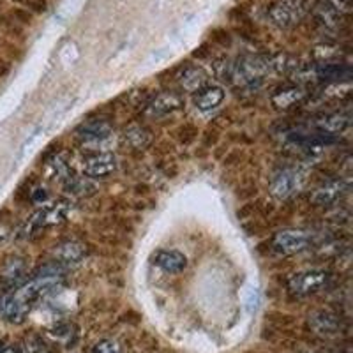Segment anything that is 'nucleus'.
<instances>
[{
    "label": "nucleus",
    "instance_id": "1",
    "mask_svg": "<svg viewBox=\"0 0 353 353\" xmlns=\"http://www.w3.org/2000/svg\"><path fill=\"white\" fill-rule=\"evenodd\" d=\"M62 279L64 276L57 267L53 270H44L23 285H18L11 293L0 299V314L11 323H21L41 299L55 292L62 285Z\"/></svg>",
    "mask_w": 353,
    "mask_h": 353
},
{
    "label": "nucleus",
    "instance_id": "2",
    "mask_svg": "<svg viewBox=\"0 0 353 353\" xmlns=\"http://www.w3.org/2000/svg\"><path fill=\"white\" fill-rule=\"evenodd\" d=\"M69 209H71V205H69V201L64 200L43 205L41 209H37L32 216L28 217L25 226L21 228V235H23V237H32V235H36L41 230L61 225V223L65 221V217H68Z\"/></svg>",
    "mask_w": 353,
    "mask_h": 353
},
{
    "label": "nucleus",
    "instance_id": "3",
    "mask_svg": "<svg viewBox=\"0 0 353 353\" xmlns=\"http://www.w3.org/2000/svg\"><path fill=\"white\" fill-rule=\"evenodd\" d=\"M272 65L274 64H270L269 61H263V59L239 61L232 69L233 83H237L239 87H256L269 74Z\"/></svg>",
    "mask_w": 353,
    "mask_h": 353
},
{
    "label": "nucleus",
    "instance_id": "4",
    "mask_svg": "<svg viewBox=\"0 0 353 353\" xmlns=\"http://www.w3.org/2000/svg\"><path fill=\"white\" fill-rule=\"evenodd\" d=\"M329 272L320 269L313 270H302V272L293 274L288 281V288L293 295L297 297H307V295H314V293L321 292L329 285Z\"/></svg>",
    "mask_w": 353,
    "mask_h": 353
},
{
    "label": "nucleus",
    "instance_id": "5",
    "mask_svg": "<svg viewBox=\"0 0 353 353\" xmlns=\"http://www.w3.org/2000/svg\"><path fill=\"white\" fill-rule=\"evenodd\" d=\"M313 235L305 230H283L272 239V249L279 254H295L307 249Z\"/></svg>",
    "mask_w": 353,
    "mask_h": 353
},
{
    "label": "nucleus",
    "instance_id": "6",
    "mask_svg": "<svg viewBox=\"0 0 353 353\" xmlns=\"http://www.w3.org/2000/svg\"><path fill=\"white\" fill-rule=\"evenodd\" d=\"M307 323L311 330L321 337H336L343 330V318L330 309H318L309 314Z\"/></svg>",
    "mask_w": 353,
    "mask_h": 353
},
{
    "label": "nucleus",
    "instance_id": "7",
    "mask_svg": "<svg viewBox=\"0 0 353 353\" xmlns=\"http://www.w3.org/2000/svg\"><path fill=\"white\" fill-rule=\"evenodd\" d=\"M117 166H119V161H117L115 154L101 152L85 157L81 163V172L88 179H105L115 172Z\"/></svg>",
    "mask_w": 353,
    "mask_h": 353
},
{
    "label": "nucleus",
    "instance_id": "8",
    "mask_svg": "<svg viewBox=\"0 0 353 353\" xmlns=\"http://www.w3.org/2000/svg\"><path fill=\"white\" fill-rule=\"evenodd\" d=\"M304 184V176L299 170H292V168H286L281 170L279 173H276V176L272 179V194L277 198H288L292 196L295 191L302 188Z\"/></svg>",
    "mask_w": 353,
    "mask_h": 353
},
{
    "label": "nucleus",
    "instance_id": "9",
    "mask_svg": "<svg viewBox=\"0 0 353 353\" xmlns=\"http://www.w3.org/2000/svg\"><path fill=\"white\" fill-rule=\"evenodd\" d=\"M182 108V97L176 92H163L157 94L145 110V115L150 119H159V117H166L170 113L176 112Z\"/></svg>",
    "mask_w": 353,
    "mask_h": 353
},
{
    "label": "nucleus",
    "instance_id": "10",
    "mask_svg": "<svg viewBox=\"0 0 353 353\" xmlns=\"http://www.w3.org/2000/svg\"><path fill=\"white\" fill-rule=\"evenodd\" d=\"M348 191V185L345 181H329L325 184H321L320 188L314 189V193L311 194V201L316 207H327V205H334L341 200Z\"/></svg>",
    "mask_w": 353,
    "mask_h": 353
},
{
    "label": "nucleus",
    "instance_id": "11",
    "mask_svg": "<svg viewBox=\"0 0 353 353\" xmlns=\"http://www.w3.org/2000/svg\"><path fill=\"white\" fill-rule=\"evenodd\" d=\"M27 276V260L21 256H11L0 267V285L6 288H17Z\"/></svg>",
    "mask_w": 353,
    "mask_h": 353
},
{
    "label": "nucleus",
    "instance_id": "12",
    "mask_svg": "<svg viewBox=\"0 0 353 353\" xmlns=\"http://www.w3.org/2000/svg\"><path fill=\"white\" fill-rule=\"evenodd\" d=\"M112 124L106 121H88L83 122L80 128L77 129L78 140L87 141V143H92V141H101L110 138L112 134Z\"/></svg>",
    "mask_w": 353,
    "mask_h": 353
},
{
    "label": "nucleus",
    "instance_id": "13",
    "mask_svg": "<svg viewBox=\"0 0 353 353\" xmlns=\"http://www.w3.org/2000/svg\"><path fill=\"white\" fill-rule=\"evenodd\" d=\"M225 101V90L221 87H203L194 92V106L200 112H212Z\"/></svg>",
    "mask_w": 353,
    "mask_h": 353
},
{
    "label": "nucleus",
    "instance_id": "14",
    "mask_svg": "<svg viewBox=\"0 0 353 353\" xmlns=\"http://www.w3.org/2000/svg\"><path fill=\"white\" fill-rule=\"evenodd\" d=\"M305 92L301 87H295V85H288V87L279 88L276 94L272 96V105L279 110H288L292 106L299 105L302 99H304Z\"/></svg>",
    "mask_w": 353,
    "mask_h": 353
},
{
    "label": "nucleus",
    "instance_id": "15",
    "mask_svg": "<svg viewBox=\"0 0 353 353\" xmlns=\"http://www.w3.org/2000/svg\"><path fill=\"white\" fill-rule=\"evenodd\" d=\"M156 265L168 274H179L185 269L188 258L179 251H159L156 254Z\"/></svg>",
    "mask_w": 353,
    "mask_h": 353
},
{
    "label": "nucleus",
    "instance_id": "16",
    "mask_svg": "<svg viewBox=\"0 0 353 353\" xmlns=\"http://www.w3.org/2000/svg\"><path fill=\"white\" fill-rule=\"evenodd\" d=\"M53 256H55V263L59 265L77 263L85 256V245L80 242H64V244L57 245Z\"/></svg>",
    "mask_w": 353,
    "mask_h": 353
},
{
    "label": "nucleus",
    "instance_id": "17",
    "mask_svg": "<svg viewBox=\"0 0 353 353\" xmlns=\"http://www.w3.org/2000/svg\"><path fill=\"white\" fill-rule=\"evenodd\" d=\"M348 128V117L341 115V113H332V115L323 117L318 122V131L325 137H336L339 132H343Z\"/></svg>",
    "mask_w": 353,
    "mask_h": 353
},
{
    "label": "nucleus",
    "instance_id": "18",
    "mask_svg": "<svg viewBox=\"0 0 353 353\" xmlns=\"http://www.w3.org/2000/svg\"><path fill=\"white\" fill-rule=\"evenodd\" d=\"M122 140L131 149H145L150 143V131L147 128H143V125H131V128H128L124 131Z\"/></svg>",
    "mask_w": 353,
    "mask_h": 353
},
{
    "label": "nucleus",
    "instance_id": "19",
    "mask_svg": "<svg viewBox=\"0 0 353 353\" xmlns=\"http://www.w3.org/2000/svg\"><path fill=\"white\" fill-rule=\"evenodd\" d=\"M207 83V74L200 68H188L181 77V87L188 92H198Z\"/></svg>",
    "mask_w": 353,
    "mask_h": 353
},
{
    "label": "nucleus",
    "instance_id": "20",
    "mask_svg": "<svg viewBox=\"0 0 353 353\" xmlns=\"http://www.w3.org/2000/svg\"><path fill=\"white\" fill-rule=\"evenodd\" d=\"M316 74L320 80H341L343 77L348 74V68L345 64H337V62H327V64L318 65Z\"/></svg>",
    "mask_w": 353,
    "mask_h": 353
},
{
    "label": "nucleus",
    "instance_id": "21",
    "mask_svg": "<svg viewBox=\"0 0 353 353\" xmlns=\"http://www.w3.org/2000/svg\"><path fill=\"white\" fill-rule=\"evenodd\" d=\"M65 189H68L69 193L83 196V194H87L85 189H94V188L88 184V181H85V176H71V179L68 181V184H65Z\"/></svg>",
    "mask_w": 353,
    "mask_h": 353
},
{
    "label": "nucleus",
    "instance_id": "22",
    "mask_svg": "<svg viewBox=\"0 0 353 353\" xmlns=\"http://www.w3.org/2000/svg\"><path fill=\"white\" fill-rule=\"evenodd\" d=\"M92 353H122L121 346L117 345L112 339H105V341H99L94 346Z\"/></svg>",
    "mask_w": 353,
    "mask_h": 353
},
{
    "label": "nucleus",
    "instance_id": "23",
    "mask_svg": "<svg viewBox=\"0 0 353 353\" xmlns=\"http://www.w3.org/2000/svg\"><path fill=\"white\" fill-rule=\"evenodd\" d=\"M9 235H11V225H9L8 219L0 217V244L8 241Z\"/></svg>",
    "mask_w": 353,
    "mask_h": 353
}]
</instances>
